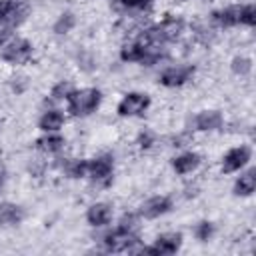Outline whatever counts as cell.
I'll return each instance as SVG.
<instances>
[{"instance_id":"52a82bcc","label":"cell","mask_w":256,"mask_h":256,"mask_svg":"<svg viewBox=\"0 0 256 256\" xmlns=\"http://www.w3.org/2000/svg\"><path fill=\"white\" fill-rule=\"evenodd\" d=\"M182 244V236L178 232H168L156 238V244L150 248H142V252L148 254H174Z\"/></svg>"},{"instance_id":"484cf974","label":"cell","mask_w":256,"mask_h":256,"mask_svg":"<svg viewBox=\"0 0 256 256\" xmlns=\"http://www.w3.org/2000/svg\"><path fill=\"white\" fill-rule=\"evenodd\" d=\"M194 232H196V238H198V240H208V238L214 234V226H212L210 222H200Z\"/></svg>"},{"instance_id":"f1b7e54d","label":"cell","mask_w":256,"mask_h":256,"mask_svg":"<svg viewBox=\"0 0 256 256\" xmlns=\"http://www.w3.org/2000/svg\"><path fill=\"white\" fill-rule=\"evenodd\" d=\"M12 4H14V2H10V0H0V24H4V22H6V18H8V14H10Z\"/></svg>"},{"instance_id":"ffe728a7","label":"cell","mask_w":256,"mask_h":256,"mask_svg":"<svg viewBox=\"0 0 256 256\" xmlns=\"http://www.w3.org/2000/svg\"><path fill=\"white\" fill-rule=\"evenodd\" d=\"M36 146H38L42 152L54 154V152L62 150V146H64V138L58 136V134H48V136H42V138L36 142Z\"/></svg>"},{"instance_id":"9a60e30c","label":"cell","mask_w":256,"mask_h":256,"mask_svg":"<svg viewBox=\"0 0 256 256\" xmlns=\"http://www.w3.org/2000/svg\"><path fill=\"white\" fill-rule=\"evenodd\" d=\"M198 164H200V156L194 154V152H186V154L174 158V162H172V166H174V170L178 174H188V172L196 170Z\"/></svg>"},{"instance_id":"3957f363","label":"cell","mask_w":256,"mask_h":256,"mask_svg":"<svg viewBox=\"0 0 256 256\" xmlns=\"http://www.w3.org/2000/svg\"><path fill=\"white\" fill-rule=\"evenodd\" d=\"M150 106V98L142 92H130L126 94L120 104H118V114L120 116H140L144 110Z\"/></svg>"},{"instance_id":"277c9868","label":"cell","mask_w":256,"mask_h":256,"mask_svg":"<svg viewBox=\"0 0 256 256\" xmlns=\"http://www.w3.org/2000/svg\"><path fill=\"white\" fill-rule=\"evenodd\" d=\"M32 56V44L24 38L12 40L4 50H2V60L8 64H22Z\"/></svg>"},{"instance_id":"ac0fdd59","label":"cell","mask_w":256,"mask_h":256,"mask_svg":"<svg viewBox=\"0 0 256 256\" xmlns=\"http://www.w3.org/2000/svg\"><path fill=\"white\" fill-rule=\"evenodd\" d=\"M146 56V46L142 42H134V44H126L120 50V58L126 62H144Z\"/></svg>"},{"instance_id":"5bb4252c","label":"cell","mask_w":256,"mask_h":256,"mask_svg":"<svg viewBox=\"0 0 256 256\" xmlns=\"http://www.w3.org/2000/svg\"><path fill=\"white\" fill-rule=\"evenodd\" d=\"M222 126V114L216 110H206L196 116V128L198 130H216Z\"/></svg>"},{"instance_id":"8fae6325","label":"cell","mask_w":256,"mask_h":256,"mask_svg":"<svg viewBox=\"0 0 256 256\" xmlns=\"http://www.w3.org/2000/svg\"><path fill=\"white\" fill-rule=\"evenodd\" d=\"M110 218H112V208H110L108 204H104V202L92 204V206L88 208V212H86V220H88L92 226H104V224L110 222Z\"/></svg>"},{"instance_id":"f546056e","label":"cell","mask_w":256,"mask_h":256,"mask_svg":"<svg viewBox=\"0 0 256 256\" xmlns=\"http://www.w3.org/2000/svg\"><path fill=\"white\" fill-rule=\"evenodd\" d=\"M8 36H10V26L0 24V44H4L8 40Z\"/></svg>"},{"instance_id":"603a6c76","label":"cell","mask_w":256,"mask_h":256,"mask_svg":"<svg viewBox=\"0 0 256 256\" xmlns=\"http://www.w3.org/2000/svg\"><path fill=\"white\" fill-rule=\"evenodd\" d=\"M232 70H234L236 74H240V76H246V74L252 70V62H250V58L236 56V58L232 60Z\"/></svg>"},{"instance_id":"8992f818","label":"cell","mask_w":256,"mask_h":256,"mask_svg":"<svg viewBox=\"0 0 256 256\" xmlns=\"http://www.w3.org/2000/svg\"><path fill=\"white\" fill-rule=\"evenodd\" d=\"M112 170H114L112 158L110 156H98V158H94V160L88 162L86 174L94 182H98V184H108V180L112 178Z\"/></svg>"},{"instance_id":"cb8c5ba5","label":"cell","mask_w":256,"mask_h":256,"mask_svg":"<svg viewBox=\"0 0 256 256\" xmlns=\"http://www.w3.org/2000/svg\"><path fill=\"white\" fill-rule=\"evenodd\" d=\"M86 170H88V162H86V160H74V162L68 166V174H70L72 178H80V176H84Z\"/></svg>"},{"instance_id":"30bf717a","label":"cell","mask_w":256,"mask_h":256,"mask_svg":"<svg viewBox=\"0 0 256 256\" xmlns=\"http://www.w3.org/2000/svg\"><path fill=\"white\" fill-rule=\"evenodd\" d=\"M170 208H172L170 198H166V196H154V198H150V200H146L142 204L140 212H142L144 218H158V216L166 214Z\"/></svg>"},{"instance_id":"ba28073f","label":"cell","mask_w":256,"mask_h":256,"mask_svg":"<svg viewBox=\"0 0 256 256\" xmlns=\"http://www.w3.org/2000/svg\"><path fill=\"white\" fill-rule=\"evenodd\" d=\"M192 74H194V66H174L160 74V84L168 88H176L182 86Z\"/></svg>"},{"instance_id":"4fadbf2b","label":"cell","mask_w":256,"mask_h":256,"mask_svg":"<svg viewBox=\"0 0 256 256\" xmlns=\"http://www.w3.org/2000/svg\"><path fill=\"white\" fill-rule=\"evenodd\" d=\"M254 188H256V170L250 168L248 172H244V174L236 180V184H234V194H236V196H250V194L254 192Z\"/></svg>"},{"instance_id":"7c38bea8","label":"cell","mask_w":256,"mask_h":256,"mask_svg":"<svg viewBox=\"0 0 256 256\" xmlns=\"http://www.w3.org/2000/svg\"><path fill=\"white\" fill-rule=\"evenodd\" d=\"M24 210L12 202H2L0 204V226H14L22 222Z\"/></svg>"},{"instance_id":"6da1fadb","label":"cell","mask_w":256,"mask_h":256,"mask_svg":"<svg viewBox=\"0 0 256 256\" xmlns=\"http://www.w3.org/2000/svg\"><path fill=\"white\" fill-rule=\"evenodd\" d=\"M182 28H184V22L180 18H166L164 22H160V24L144 30L140 42L144 46H158V48H162L166 42L178 38L180 32H182Z\"/></svg>"},{"instance_id":"2e32d148","label":"cell","mask_w":256,"mask_h":256,"mask_svg":"<svg viewBox=\"0 0 256 256\" xmlns=\"http://www.w3.org/2000/svg\"><path fill=\"white\" fill-rule=\"evenodd\" d=\"M214 22L220 24V26H234V24H240V6H230V8H224V10H218L212 14Z\"/></svg>"},{"instance_id":"e0dca14e","label":"cell","mask_w":256,"mask_h":256,"mask_svg":"<svg viewBox=\"0 0 256 256\" xmlns=\"http://www.w3.org/2000/svg\"><path fill=\"white\" fill-rule=\"evenodd\" d=\"M62 124H64V114L60 110H48L40 118V128L44 132H56L62 128Z\"/></svg>"},{"instance_id":"1f68e13d","label":"cell","mask_w":256,"mask_h":256,"mask_svg":"<svg viewBox=\"0 0 256 256\" xmlns=\"http://www.w3.org/2000/svg\"><path fill=\"white\" fill-rule=\"evenodd\" d=\"M0 186H2V174H0Z\"/></svg>"},{"instance_id":"d4e9b609","label":"cell","mask_w":256,"mask_h":256,"mask_svg":"<svg viewBox=\"0 0 256 256\" xmlns=\"http://www.w3.org/2000/svg\"><path fill=\"white\" fill-rule=\"evenodd\" d=\"M72 92V86L68 82H58L54 88H52V98L54 100H60V98H68V94Z\"/></svg>"},{"instance_id":"5b68a950","label":"cell","mask_w":256,"mask_h":256,"mask_svg":"<svg viewBox=\"0 0 256 256\" xmlns=\"http://www.w3.org/2000/svg\"><path fill=\"white\" fill-rule=\"evenodd\" d=\"M136 232H128V230H114L110 234L104 236V246L108 252H122V250H132V244H136Z\"/></svg>"},{"instance_id":"d6986e66","label":"cell","mask_w":256,"mask_h":256,"mask_svg":"<svg viewBox=\"0 0 256 256\" xmlns=\"http://www.w3.org/2000/svg\"><path fill=\"white\" fill-rule=\"evenodd\" d=\"M26 16H28V4H22V2H14L12 4V8H10V14H8V18H6V26H18V24H22L24 20H26Z\"/></svg>"},{"instance_id":"4316f807","label":"cell","mask_w":256,"mask_h":256,"mask_svg":"<svg viewBox=\"0 0 256 256\" xmlns=\"http://www.w3.org/2000/svg\"><path fill=\"white\" fill-rule=\"evenodd\" d=\"M118 228L128 230V232H136V230H138V220H136V216L126 214V216L120 220V226H118Z\"/></svg>"},{"instance_id":"9c48e42d","label":"cell","mask_w":256,"mask_h":256,"mask_svg":"<svg viewBox=\"0 0 256 256\" xmlns=\"http://www.w3.org/2000/svg\"><path fill=\"white\" fill-rule=\"evenodd\" d=\"M250 160V148L248 146H238V148H232L224 160H222V170L224 172H236L240 170L242 166H246Z\"/></svg>"},{"instance_id":"7a4b0ae2","label":"cell","mask_w":256,"mask_h":256,"mask_svg":"<svg viewBox=\"0 0 256 256\" xmlns=\"http://www.w3.org/2000/svg\"><path fill=\"white\" fill-rule=\"evenodd\" d=\"M100 90L96 88H84V90H72L68 94V110L74 116H88L94 112L100 104Z\"/></svg>"},{"instance_id":"7402d4cb","label":"cell","mask_w":256,"mask_h":256,"mask_svg":"<svg viewBox=\"0 0 256 256\" xmlns=\"http://www.w3.org/2000/svg\"><path fill=\"white\" fill-rule=\"evenodd\" d=\"M240 24H246V26H254L256 24V8L252 4L240 6Z\"/></svg>"},{"instance_id":"4dcf8cb0","label":"cell","mask_w":256,"mask_h":256,"mask_svg":"<svg viewBox=\"0 0 256 256\" xmlns=\"http://www.w3.org/2000/svg\"><path fill=\"white\" fill-rule=\"evenodd\" d=\"M150 140H152V136H150V134H142V136H140V146L148 148V146H150Z\"/></svg>"},{"instance_id":"83f0119b","label":"cell","mask_w":256,"mask_h":256,"mask_svg":"<svg viewBox=\"0 0 256 256\" xmlns=\"http://www.w3.org/2000/svg\"><path fill=\"white\" fill-rule=\"evenodd\" d=\"M152 0H120V4L124 8H130V10H142V8H148Z\"/></svg>"},{"instance_id":"44dd1931","label":"cell","mask_w":256,"mask_h":256,"mask_svg":"<svg viewBox=\"0 0 256 256\" xmlns=\"http://www.w3.org/2000/svg\"><path fill=\"white\" fill-rule=\"evenodd\" d=\"M74 22H76L74 14L66 12V14H62V16L56 20V24H54V32H56V34H66V32H70V30L74 28Z\"/></svg>"}]
</instances>
